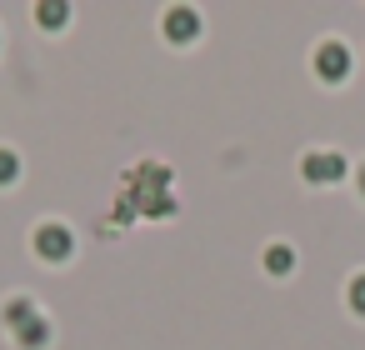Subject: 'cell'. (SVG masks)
<instances>
[{
    "label": "cell",
    "instance_id": "1",
    "mask_svg": "<svg viewBox=\"0 0 365 350\" xmlns=\"http://www.w3.org/2000/svg\"><path fill=\"white\" fill-rule=\"evenodd\" d=\"M300 175H305L310 185H330V180L345 175V160H340L335 150H310V155L300 160Z\"/></svg>",
    "mask_w": 365,
    "mask_h": 350
},
{
    "label": "cell",
    "instance_id": "2",
    "mask_svg": "<svg viewBox=\"0 0 365 350\" xmlns=\"http://www.w3.org/2000/svg\"><path fill=\"white\" fill-rule=\"evenodd\" d=\"M315 71H320L325 81H345V71H350V51H345L340 41H325V46L315 51Z\"/></svg>",
    "mask_w": 365,
    "mask_h": 350
},
{
    "label": "cell",
    "instance_id": "3",
    "mask_svg": "<svg viewBox=\"0 0 365 350\" xmlns=\"http://www.w3.org/2000/svg\"><path fill=\"white\" fill-rule=\"evenodd\" d=\"M36 250H41L46 260H66V255H71V230H66V225H41V230H36Z\"/></svg>",
    "mask_w": 365,
    "mask_h": 350
},
{
    "label": "cell",
    "instance_id": "4",
    "mask_svg": "<svg viewBox=\"0 0 365 350\" xmlns=\"http://www.w3.org/2000/svg\"><path fill=\"white\" fill-rule=\"evenodd\" d=\"M195 31H200V16H195V11H185V6H180V11H170V16H165V36H170L175 46L195 41Z\"/></svg>",
    "mask_w": 365,
    "mask_h": 350
},
{
    "label": "cell",
    "instance_id": "5",
    "mask_svg": "<svg viewBox=\"0 0 365 350\" xmlns=\"http://www.w3.org/2000/svg\"><path fill=\"white\" fill-rule=\"evenodd\" d=\"M290 265H295V250H290V245H270V250H265V270H270V275H285Z\"/></svg>",
    "mask_w": 365,
    "mask_h": 350
},
{
    "label": "cell",
    "instance_id": "6",
    "mask_svg": "<svg viewBox=\"0 0 365 350\" xmlns=\"http://www.w3.org/2000/svg\"><path fill=\"white\" fill-rule=\"evenodd\" d=\"M350 310H360V315H365V275H355V280H350Z\"/></svg>",
    "mask_w": 365,
    "mask_h": 350
},
{
    "label": "cell",
    "instance_id": "7",
    "mask_svg": "<svg viewBox=\"0 0 365 350\" xmlns=\"http://www.w3.org/2000/svg\"><path fill=\"white\" fill-rule=\"evenodd\" d=\"M66 16H71V11H66V6H46V11H41V21H46V26H61V21H66Z\"/></svg>",
    "mask_w": 365,
    "mask_h": 350
},
{
    "label": "cell",
    "instance_id": "8",
    "mask_svg": "<svg viewBox=\"0 0 365 350\" xmlns=\"http://www.w3.org/2000/svg\"><path fill=\"white\" fill-rule=\"evenodd\" d=\"M0 180H16V155L0 150Z\"/></svg>",
    "mask_w": 365,
    "mask_h": 350
},
{
    "label": "cell",
    "instance_id": "9",
    "mask_svg": "<svg viewBox=\"0 0 365 350\" xmlns=\"http://www.w3.org/2000/svg\"><path fill=\"white\" fill-rule=\"evenodd\" d=\"M360 190H365V165H360Z\"/></svg>",
    "mask_w": 365,
    "mask_h": 350
}]
</instances>
